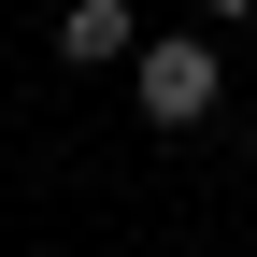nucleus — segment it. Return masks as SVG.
Listing matches in <instances>:
<instances>
[{
	"mask_svg": "<svg viewBox=\"0 0 257 257\" xmlns=\"http://www.w3.org/2000/svg\"><path fill=\"white\" fill-rule=\"evenodd\" d=\"M200 15H214V29H229V15H257V0H200Z\"/></svg>",
	"mask_w": 257,
	"mask_h": 257,
	"instance_id": "3",
	"label": "nucleus"
},
{
	"mask_svg": "<svg viewBox=\"0 0 257 257\" xmlns=\"http://www.w3.org/2000/svg\"><path fill=\"white\" fill-rule=\"evenodd\" d=\"M57 57L72 72H128L143 57V0H57Z\"/></svg>",
	"mask_w": 257,
	"mask_h": 257,
	"instance_id": "2",
	"label": "nucleus"
},
{
	"mask_svg": "<svg viewBox=\"0 0 257 257\" xmlns=\"http://www.w3.org/2000/svg\"><path fill=\"white\" fill-rule=\"evenodd\" d=\"M214 100H229V57H214L200 29H157V43L128 57V114L143 128H200Z\"/></svg>",
	"mask_w": 257,
	"mask_h": 257,
	"instance_id": "1",
	"label": "nucleus"
}]
</instances>
